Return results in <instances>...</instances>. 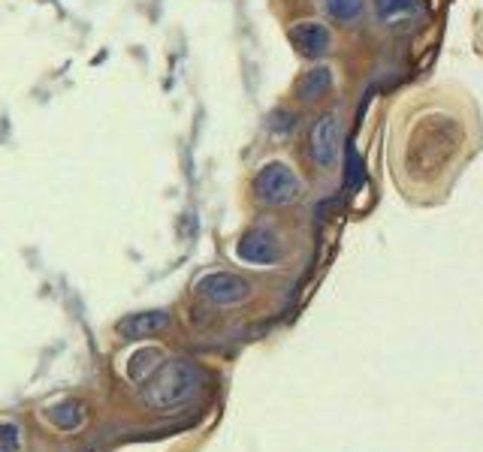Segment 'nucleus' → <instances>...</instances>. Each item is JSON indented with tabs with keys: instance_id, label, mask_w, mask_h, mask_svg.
Listing matches in <instances>:
<instances>
[{
	"instance_id": "obj_5",
	"label": "nucleus",
	"mask_w": 483,
	"mask_h": 452,
	"mask_svg": "<svg viewBox=\"0 0 483 452\" xmlns=\"http://www.w3.org/2000/svg\"><path fill=\"white\" fill-rule=\"evenodd\" d=\"M338 154V124L332 115H320L311 127V160L317 166H332Z\"/></svg>"
},
{
	"instance_id": "obj_11",
	"label": "nucleus",
	"mask_w": 483,
	"mask_h": 452,
	"mask_svg": "<svg viewBox=\"0 0 483 452\" xmlns=\"http://www.w3.org/2000/svg\"><path fill=\"white\" fill-rule=\"evenodd\" d=\"M345 187L348 190H354L362 184V163H359V154H357V148L354 145H348V157H345Z\"/></svg>"
},
{
	"instance_id": "obj_9",
	"label": "nucleus",
	"mask_w": 483,
	"mask_h": 452,
	"mask_svg": "<svg viewBox=\"0 0 483 452\" xmlns=\"http://www.w3.org/2000/svg\"><path fill=\"white\" fill-rule=\"evenodd\" d=\"M414 9H417L414 0H375L378 18L381 22H392V25L408 22V15H414Z\"/></svg>"
},
{
	"instance_id": "obj_1",
	"label": "nucleus",
	"mask_w": 483,
	"mask_h": 452,
	"mask_svg": "<svg viewBox=\"0 0 483 452\" xmlns=\"http://www.w3.org/2000/svg\"><path fill=\"white\" fill-rule=\"evenodd\" d=\"M203 383V371L190 362L178 359V362H169L151 377V383L145 386V401L154 410H169V407H178L194 395L197 386Z\"/></svg>"
},
{
	"instance_id": "obj_12",
	"label": "nucleus",
	"mask_w": 483,
	"mask_h": 452,
	"mask_svg": "<svg viewBox=\"0 0 483 452\" xmlns=\"http://www.w3.org/2000/svg\"><path fill=\"white\" fill-rule=\"evenodd\" d=\"M18 449V425L15 422H0V452Z\"/></svg>"
},
{
	"instance_id": "obj_6",
	"label": "nucleus",
	"mask_w": 483,
	"mask_h": 452,
	"mask_svg": "<svg viewBox=\"0 0 483 452\" xmlns=\"http://www.w3.org/2000/svg\"><path fill=\"white\" fill-rule=\"evenodd\" d=\"M290 43L305 57H320L329 52V30L317 22H296L290 27Z\"/></svg>"
},
{
	"instance_id": "obj_4",
	"label": "nucleus",
	"mask_w": 483,
	"mask_h": 452,
	"mask_svg": "<svg viewBox=\"0 0 483 452\" xmlns=\"http://www.w3.org/2000/svg\"><path fill=\"white\" fill-rule=\"evenodd\" d=\"M236 254L245 259V263H257V266H269V263H278L281 259V247L272 233L266 229H251L239 238L236 245Z\"/></svg>"
},
{
	"instance_id": "obj_8",
	"label": "nucleus",
	"mask_w": 483,
	"mask_h": 452,
	"mask_svg": "<svg viewBox=\"0 0 483 452\" xmlns=\"http://www.w3.org/2000/svg\"><path fill=\"white\" fill-rule=\"evenodd\" d=\"M332 85V73L326 67H315V69H308V73H302V78L296 82V97L299 100H317V97H324L326 90Z\"/></svg>"
},
{
	"instance_id": "obj_7",
	"label": "nucleus",
	"mask_w": 483,
	"mask_h": 452,
	"mask_svg": "<svg viewBox=\"0 0 483 452\" xmlns=\"http://www.w3.org/2000/svg\"><path fill=\"white\" fill-rule=\"evenodd\" d=\"M169 326V314L166 310H148V314H130L127 320L118 323V331L124 338H148L154 331Z\"/></svg>"
},
{
	"instance_id": "obj_10",
	"label": "nucleus",
	"mask_w": 483,
	"mask_h": 452,
	"mask_svg": "<svg viewBox=\"0 0 483 452\" xmlns=\"http://www.w3.org/2000/svg\"><path fill=\"white\" fill-rule=\"evenodd\" d=\"M324 6L332 18H338V22H354L362 9V0H324Z\"/></svg>"
},
{
	"instance_id": "obj_3",
	"label": "nucleus",
	"mask_w": 483,
	"mask_h": 452,
	"mask_svg": "<svg viewBox=\"0 0 483 452\" xmlns=\"http://www.w3.org/2000/svg\"><path fill=\"white\" fill-rule=\"evenodd\" d=\"M197 293L215 301V305H233L248 296V284L236 275H227V271H211V275L197 280Z\"/></svg>"
},
{
	"instance_id": "obj_2",
	"label": "nucleus",
	"mask_w": 483,
	"mask_h": 452,
	"mask_svg": "<svg viewBox=\"0 0 483 452\" xmlns=\"http://www.w3.org/2000/svg\"><path fill=\"white\" fill-rule=\"evenodd\" d=\"M302 190V181L299 175L290 169L287 163H266L260 172L254 175V193L260 203L266 205H287L293 203Z\"/></svg>"
}]
</instances>
